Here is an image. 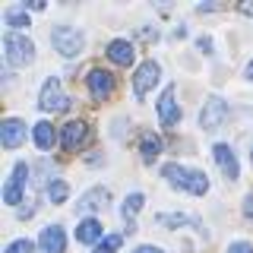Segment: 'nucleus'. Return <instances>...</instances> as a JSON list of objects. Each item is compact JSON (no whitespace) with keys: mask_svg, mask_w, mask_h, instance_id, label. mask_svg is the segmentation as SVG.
Wrapping results in <instances>:
<instances>
[{"mask_svg":"<svg viewBox=\"0 0 253 253\" xmlns=\"http://www.w3.org/2000/svg\"><path fill=\"white\" fill-rule=\"evenodd\" d=\"M26 10H35V13H42V10H44V0H32V3H26Z\"/></svg>","mask_w":253,"mask_h":253,"instance_id":"nucleus-25","label":"nucleus"},{"mask_svg":"<svg viewBox=\"0 0 253 253\" xmlns=\"http://www.w3.org/2000/svg\"><path fill=\"white\" fill-rule=\"evenodd\" d=\"M38 105H42L44 111H57V114L70 108V98L60 92V79H54V76L47 79L44 89H42V98H38Z\"/></svg>","mask_w":253,"mask_h":253,"instance_id":"nucleus-9","label":"nucleus"},{"mask_svg":"<svg viewBox=\"0 0 253 253\" xmlns=\"http://www.w3.org/2000/svg\"><path fill=\"white\" fill-rule=\"evenodd\" d=\"M108 57L114 60L117 67H130L136 54H133V44H130V42H124V38H114V42L108 44Z\"/></svg>","mask_w":253,"mask_h":253,"instance_id":"nucleus-14","label":"nucleus"},{"mask_svg":"<svg viewBox=\"0 0 253 253\" xmlns=\"http://www.w3.org/2000/svg\"><path fill=\"white\" fill-rule=\"evenodd\" d=\"M3 54H6V63H10V67H26L32 60V54H35V44H32L26 35H19V32H6Z\"/></svg>","mask_w":253,"mask_h":253,"instance_id":"nucleus-2","label":"nucleus"},{"mask_svg":"<svg viewBox=\"0 0 253 253\" xmlns=\"http://www.w3.org/2000/svg\"><path fill=\"white\" fill-rule=\"evenodd\" d=\"M51 44L57 47V54H63V57H76L83 51V35H79V29L57 26L51 32Z\"/></svg>","mask_w":253,"mask_h":253,"instance_id":"nucleus-3","label":"nucleus"},{"mask_svg":"<svg viewBox=\"0 0 253 253\" xmlns=\"http://www.w3.org/2000/svg\"><path fill=\"white\" fill-rule=\"evenodd\" d=\"M212 155H215V162H218V168H221V174H225L228 180H237V174H241V168H237V158H234V149H231V146H225V142H218V146L212 149Z\"/></svg>","mask_w":253,"mask_h":253,"instance_id":"nucleus-11","label":"nucleus"},{"mask_svg":"<svg viewBox=\"0 0 253 253\" xmlns=\"http://www.w3.org/2000/svg\"><path fill=\"white\" fill-rule=\"evenodd\" d=\"M200 51H212V42H209V38H200Z\"/></svg>","mask_w":253,"mask_h":253,"instance_id":"nucleus-27","label":"nucleus"},{"mask_svg":"<svg viewBox=\"0 0 253 253\" xmlns=\"http://www.w3.org/2000/svg\"><path fill=\"white\" fill-rule=\"evenodd\" d=\"M121 244H124V237H121V234H108L105 241L95 247V253H117V250H121Z\"/></svg>","mask_w":253,"mask_h":253,"instance_id":"nucleus-22","label":"nucleus"},{"mask_svg":"<svg viewBox=\"0 0 253 253\" xmlns=\"http://www.w3.org/2000/svg\"><path fill=\"white\" fill-rule=\"evenodd\" d=\"M32 136H35V146L38 149H51L54 146V126L47 121H38L35 130H32Z\"/></svg>","mask_w":253,"mask_h":253,"instance_id":"nucleus-18","label":"nucleus"},{"mask_svg":"<svg viewBox=\"0 0 253 253\" xmlns=\"http://www.w3.org/2000/svg\"><path fill=\"white\" fill-rule=\"evenodd\" d=\"M158 121H162V126H174L180 121V108L174 101V85H168L158 98Z\"/></svg>","mask_w":253,"mask_h":253,"instance_id":"nucleus-10","label":"nucleus"},{"mask_svg":"<svg viewBox=\"0 0 253 253\" xmlns=\"http://www.w3.org/2000/svg\"><path fill=\"white\" fill-rule=\"evenodd\" d=\"M241 13H247V16H253V3H241Z\"/></svg>","mask_w":253,"mask_h":253,"instance_id":"nucleus-28","label":"nucleus"},{"mask_svg":"<svg viewBox=\"0 0 253 253\" xmlns=\"http://www.w3.org/2000/svg\"><path fill=\"white\" fill-rule=\"evenodd\" d=\"M26 184H29V165H26V162H16L10 180H6V190H3V203H6V206H19Z\"/></svg>","mask_w":253,"mask_h":253,"instance_id":"nucleus-4","label":"nucleus"},{"mask_svg":"<svg viewBox=\"0 0 253 253\" xmlns=\"http://www.w3.org/2000/svg\"><path fill=\"white\" fill-rule=\"evenodd\" d=\"M67 196H70L67 180L51 177V184H47V200H51V203H67Z\"/></svg>","mask_w":253,"mask_h":253,"instance_id":"nucleus-20","label":"nucleus"},{"mask_svg":"<svg viewBox=\"0 0 253 253\" xmlns=\"http://www.w3.org/2000/svg\"><path fill=\"white\" fill-rule=\"evenodd\" d=\"M158 152H162V139H158L155 133H142V139H139V155H142V162H155Z\"/></svg>","mask_w":253,"mask_h":253,"instance_id":"nucleus-17","label":"nucleus"},{"mask_svg":"<svg viewBox=\"0 0 253 253\" xmlns=\"http://www.w3.org/2000/svg\"><path fill=\"white\" fill-rule=\"evenodd\" d=\"M142 209V193H130V196H126V200H124V218L126 221H130V228H133V231H136V225H133V218H136V212Z\"/></svg>","mask_w":253,"mask_h":253,"instance_id":"nucleus-19","label":"nucleus"},{"mask_svg":"<svg viewBox=\"0 0 253 253\" xmlns=\"http://www.w3.org/2000/svg\"><path fill=\"white\" fill-rule=\"evenodd\" d=\"M162 177H168L174 187H184V190H190V193H196V196H203L206 190H209V180H206L203 171H190V168L174 165V162L162 168Z\"/></svg>","mask_w":253,"mask_h":253,"instance_id":"nucleus-1","label":"nucleus"},{"mask_svg":"<svg viewBox=\"0 0 253 253\" xmlns=\"http://www.w3.org/2000/svg\"><path fill=\"white\" fill-rule=\"evenodd\" d=\"M228 114H231V111H228V105L221 98H209L206 108L200 111V126L206 133H212V130H218V126L228 121Z\"/></svg>","mask_w":253,"mask_h":253,"instance_id":"nucleus-8","label":"nucleus"},{"mask_svg":"<svg viewBox=\"0 0 253 253\" xmlns=\"http://www.w3.org/2000/svg\"><path fill=\"white\" fill-rule=\"evenodd\" d=\"M136 253H162V250H158V247H139Z\"/></svg>","mask_w":253,"mask_h":253,"instance_id":"nucleus-29","label":"nucleus"},{"mask_svg":"<svg viewBox=\"0 0 253 253\" xmlns=\"http://www.w3.org/2000/svg\"><path fill=\"white\" fill-rule=\"evenodd\" d=\"M89 139H92V133H89V126H85L83 121H70V124L60 130V146H63V152H79V149H83Z\"/></svg>","mask_w":253,"mask_h":253,"instance_id":"nucleus-6","label":"nucleus"},{"mask_svg":"<svg viewBox=\"0 0 253 253\" xmlns=\"http://www.w3.org/2000/svg\"><path fill=\"white\" fill-rule=\"evenodd\" d=\"M85 85H89V92H92L95 101H105V98H111V95H114L117 79H114V73H108V70L95 67L92 73H89V79H85Z\"/></svg>","mask_w":253,"mask_h":253,"instance_id":"nucleus-5","label":"nucleus"},{"mask_svg":"<svg viewBox=\"0 0 253 253\" xmlns=\"http://www.w3.org/2000/svg\"><path fill=\"white\" fill-rule=\"evenodd\" d=\"M162 76V67H158L155 60H146L136 67V73H133V92H136V101L146 98V92L155 85V79Z\"/></svg>","mask_w":253,"mask_h":253,"instance_id":"nucleus-7","label":"nucleus"},{"mask_svg":"<svg viewBox=\"0 0 253 253\" xmlns=\"http://www.w3.org/2000/svg\"><path fill=\"white\" fill-rule=\"evenodd\" d=\"M22 139H26V124L16 121V117H6L3 126H0V142L6 149H16V146H22Z\"/></svg>","mask_w":253,"mask_h":253,"instance_id":"nucleus-12","label":"nucleus"},{"mask_svg":"<svg viewBox=\"0 0 253 253\" xmlns=\"http://www.w3.org/2000/svg\"><path fill=\"white\" fill-rule=\"evenodd\" d=\"M108 200H111L108 190H105V187H95V190H89V193L79 200V212H95V209H101Z\"/></svg>","mask_w":253,"mask_h":253,"instance_id":"nucleus-15","label":"nucleus"},{"mask_svg":"<svg viewBox=\"0 0 253 253\" xmlns=\"http://www.w3.org/2000/svg\"><path fill=\"white\" fill-rule=\"evenodd\" d=\"M3 253H35V244L32 241H13V244H6Z\"/></svg>","mask_w":253,"mask_h":253,"instance_id":"nucleus-23","label":"nucleus"},{"mask_svg":"<svg viewBox=\"0 0 253 253\" xmlns=\"http://www.w3.org/2000/svg\"><path fill=\"white\" fill-rule=\"evenodd\" d=\"M247 79H253V60H250V67H247Z\"/></svg>","mask_w":253,"mask_h":253,"instance_id":"nucleus-30","label":"nucleus"},{"mask_svg":"<svg viewBox=\"0 0 253 253\" xmlns=\"http://www.w3.org/2000/svg\"><path fill=\"white\" fill-rule=\"evenodd\" d=\"M42 250L44 253H63V247H67V237H63V228L60 225H47L42 231Z\"/></svg>","mask_w":253,"mask_h":253,"instance_id":"nucleus-13","label":"nucleus"},{"mask_svg":"<svg viewBox=\"0 0 253 253\" xmlns=\"http://www.w3.org/2000/svg\"><path fill=\"white\" fill-rule=\"evenodd\" d=\"M101 221H95V218H85V221H79L76 225V241L79 244H92V241H98L101 237Z\"/></svg>","mask_w":253,"mask_h":253,"instance_id":"nucleus-16","label":"nucleus"},{"mask_svg":"<svg viewBox=\"0 0 253 253\" xmlns=\"http://www.w3.org/2000/svg\"><path fill=\"white\" fill-rule=\"evenodd\" d=\"M228 253H253V247H250V244H244V241H237V244L228 247Z\"/></svg>","mask_w":253,"mask_h":253,"instance_id":"nucleus-24","label":"nucleus"},{"mask_svg":"<svg viewBox=\"0 0 253 253\" xmlns=\"http://www.w3.org/2000/svg\"><path fill=\"white\" fill-rule=\"evenodd\" d=\"M250 158H253V155H250Z\"/></svg>","mask_w":253,"mask_h":253,"instance_id":"nucleus-31","label":"nucleus"},{"mask_svg":"<svg viewBox=\"0 0 253 253\" xmlns=\"http://www.w3.org/2000/svg\"><path fill=\"white\" fill-rule=\"evenodd\" d=\"M3 19H6V26H13V29H29V10L10 6V10L3 13Z\"/></svg>","mask_w":253,"mask_h":253,"instance_id":"nucleus-21","label":"nucleus"},{"mask_svg":"<svg viewBox=\"0 0 253 253\" xmlns=\"http://www.w3.org/2000/svg\"><path fill=\"white\" fill-rule=\"evenodd\" d=\"M244 215H247V218H253V193L247 196V209H244Z\"/></svg>","mask_w":253,"mask_h":253,"instance_id":"nucleus-26","label":"nucleus"}]
</instances>
